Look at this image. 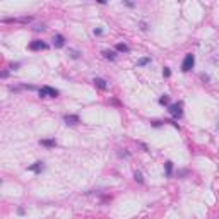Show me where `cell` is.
<instances>
[{"label": "cell", "mask_w": 219, "mask_h": 219, "mask_svg": "<svg viewBox=\"0 0 219 219\" xmlns=\"http://www.w3.org/2000/svg\"><path fill=\"white\" fill-rule=\"evenodd\" d=\"M7 75H9V70H3V72H2V79H5Z\"/></svg>", "instance_id": "obj_24"}, {"label": "cell", "mask_w": 219, "mask_h": 219, "mask_svg": "<svg viewBox=\"0 0 219 219\" xmlns=\"http://www.w3.org/2000/svg\"><path fill=\"white\" fill-rule=\"evenodd\" d=\"M31 52H38V50H48V45L45 43V41H41V39H34V41H31L29 43V46H28Z\"/></svg>", "instance_id": "obj_4"}, {"label": "cell", "mask_w": 219, "mask_h": 219, "mask_svg": "<svg viewBox=\"0 0 219 219\" xmlns=\"http://www.w3.org/2000/svg\"><path fill=\"white\" fill-rule=\"evenodd\" d=\"M69 53H70V56H72V58H79V52H77V50H69Z\"/></svg>", "instance_id": "obj_17"}, {"label": "cell", "mask_w": 219, "mask_h": 219, "mask_svg": "<svg viewBox=\"0 0 219 219\" xmlns=\"http://www.w3.org/2000/svg\"><path fill=\"white\" fill-rule=\"evenodd\" d=\"M19 67H21V63H19V62H17V63H12V65H10V69H12V70H17Z\"/></svg>", "instance_id": "obj_19"}, {"label": "cell", "mask_w": 219, "mask_h": 219, "mask_svg": "<svg viewBox=\"0 0 219 219\" xmlns=\"http://www.w3.org/2000/svg\"><path fill=\"white\" fill-rule=\"evenodd\" d=\"M24 212H26V211H24V207H17V214H19V216H24Z\"/></svg>", "instance_id": "obj_20"}, {"label": "cell", "mask_w": 219, "mask_h": 219, "mask_svg": "<svg viewBox=\"0 0 219 219\" xmlns=\"http://www.w3.org/2000/svg\"><path fill=\"white\" fill-rule=\"evenodd\" d=\"M33 17L31 16H24V17H12V19H3V22H16V24H28L31 22Z\"/></svg>", "instance_id": "obj_5"}, {"label": "cell", "mask_w": 219, "mask_h": 219, "mask_svg": "<svg viewBox=\"0 0 219 219\" xmlns=\"http://www.w3.org/2000/svg\"><path fill=\"white\" fill-rule=\"evenodd\" d=\"M53 45H55V48H63L65 46V38L62 36V34H56L53 38Z\"/></svg>", "instance_id": "obj_8"}, {"label": "cell", "mask_w": 219, "mask_h": 219, "mask_svg": "<svg viewBox=\"0 0 219 219\" xmlns=\"http://www.w3.org/2000/svg\"><path fill=\"white\" fill-rule=\"evenodd\" d=\"M152 127H161V122H152Z\"/></svg>", "instance_id": "obj_25"}, {"label": "cell", "mask_w": 219, "mask_h": 219, "mask_svg": "<svg viewBox=\"0 0 219 219\" xmlns=\"http://www.w3.org/2000/svg\"><path fill=\"white\" fill-rule=\"evenodd\" d=\"M182 106H183L182 103H173V105H169V106H168L169 115H171L173 118H182V115H183Z\"/></svg>", "instance_id": "obj_2"}, {"label": "cell", "mask_w": 219, "mask_h": 219, "mask_svg": "<svg viewBox=\"0 0 219 219\" xmlns=\"http://www.w3.org/2000/svg\"><path fill=\"white\" fill-rule=\"evenodd\" d=\"M101 55H103L105 58H108V60H115V56H116V53H115V52H111V50H103Z\"/></svg>", "instance_id": "obj_13"}, {"label": "cell", "mask_w": 219, "mask_h": 219, "mask_svg": "<svg viewBox=\"0 0 219 219\" xmlns=\"http://www.w3.org/2000/svg\"><path fill=\"white\" fill-rule=\"evenodd\" d=\"M147 63H151V56H144V58H140V60H137V67H144Z\"/></svg>", "instance_id": "obj_14"}, {"label": "cell", "mask_w": 219, "mask_h": 219, "mask_svg": "<svg viewBox=\"0 0 219 219\" xmlns=\"http://www.w3.org/2000/svg\"><path fill=\"white\" fill-rule=\"evenodd\" d=\"M39 96L41 98H56L58 96V91L55 87H50V86H43L39 89Z\"/></svg>", "instance_id": "obj_3"}, {"label": "cell", "mask_w": 219, "mask_h": 219, "mask_svg": "<svg viewBox=\"0 0 219 219\" xmlns=\"http://www.w3.org/2000/svg\"><path fill=\"white\" fill-rule=\"evenodd\" d=\"M45 29H46V28H45L43 24H41V26H36V28H34V31H45Z\"/></svg>", "instance_id": "obj_21"}, {"label": "cell", "mask_w": 219, "mask_h": 219, "mask_svg": "<svg viewBox=\"0 0 219 219\" xmlns=\"http://www.w3.org/2000/svg\"><path fill=\"white\" fill-rule=\"evenodd\" d=\"M159 105H169V96H166V94L161 96L159 98Z\"/></svg>", "instance_id": "obj_16"}, {"label": "cell", "mask_w": 219, "mask_h": 219, "mask_svg": "<svg viewBox=\"0 0 219 219\" xmlns=\"http://www.w3.org/2000/svg\"><path fill=\"white\" fill-rule=\"evenodd\" d=\"M134 178H135V182H139V183H144V176H142V173L137 169L135 173H134Z\"/></svg>", "instance_id": "obj_15"}, {"label": "cell", "mask_w": 219, "mask_h": 219, "mask_svg": "<svg viewBox=\"0 0 219 219\" xmlns=\"http://www.w3.org/2000/svg\"><path fill=\"white\" fill-rule=\"evenodd\" d=\"M28 169H29V171H34L36 175H39V173L43 171V163H41V161H36V163H34V164H31V166H28Z\"/></svg>", "instance_id": "obj_9"}, {"label": "cell", "mask_w": 219, "mask_h": 219, "mask_svg": "<svg viewBox=\"0 0 219 219\" xmlns=\"http://www.w3.org/2000/svg\"><path fill=\"white\" fill-rule=\"evenodd\" d=\"M163 75H164V77H169V75H171V70H169L168 67H164V69H163Z\"/></svg>", "instance_id": "obj_18"}, {"label": "cell", "mask_w": 219, "mask_h": 219, "mask_svg": "<svg viewBox=\"0 0 219 219\" xmlns=\"http://www.w3.org/2000/svg\"><path fill=\"white\" fill-rule=\"evenodd\" d=\"M140 29H142V31H146V29H147V24H146V22H144V21L140 22Z\"/></svg>", "instance_id": "obj_23"}, {"label": "cell", "mask_w": 219, "mask_h": 219, "mask_svg": "<svg viewBox=\"0 0 219 219\" xmlns=\"http://www.w3.org/2000/svg\"><path fill=\"white\" fill-rule=\"evenodd\" d=\"M115 50H116V52H122V53H128V52H130V48H128L125 43H118V45L115 46Z\"/></svg>", "instance_id": "obj_11"}, {"label": "cell", "mask_w": 219, "mask_h": 219, "mask_svg": "<svg viewBox=\"0 0 219 219\" xmlns=\"http://www.w3.org/2000/svg\"><path fill=\"white\" fill-rule=\"evenodd\" d=\"M39 144L45 147H55L56 146V142H55V139H41L39 140Z\"/></svg>", "instance_id": "obj_10"}, {"label": "cell", "mask_w": 219, "mask_h": 219, "mask_svg": "<svg viewBox=\"0 0 219 219\" xmlns=\"http://www.w3.org/2000/svg\"><path fill=\"white\" fill-rule=\"evenodd\" d=\"M164 169H166V176L169 178V176L173 175V163H171V161H166V163H164Z\"/></svg>", "instance_id": "obj_12"}, {"label": "cell", "mask_w": 219, "mask_h": 219, "mask_svg": "<svg viewBox=\"0 0 219 219\" xmlns=\"http://www.w3.org/2000/svg\"><path fill=\"white\" fill-rule=\"evenodd\" d=\"M92 84H94L98 89H101V91H106V89H108V82H106L105 79H101V77H94V79H92Z\"/></svg>", "instance_id": "obj_6"}, {"label": "cell", "mask_w": 219, "mask_h": 219, "mask_svg": "<svg viewBox=\"0 0 219 219\" xmlns=\"http://www.w3.org/2000/svg\"><path fill=\"white\" fill-rule=\"evenodd\" d=\"M63 120H65V123H67V125H77V123H81L79 115H65V116H63Z\"/></svg>", "instance_id": "obj_7"}, {"label": "cell", "mask_w": 219, "mask_h": 219, "mask_svg": "<svg viewBox=\"0 0 219 219\" xmlns=\"http://www.w3.org/2000/svg\"><path fill=\"white\" fill-rule=\"evenodd\" d=\"M94 34H96V36H101V34H103V29H94Z\"/></svg>", "instance_id": "obj_22"}, {"label": "cell", "mask_w": 219, "mask_h": 219, "mask_svg": "<svg viewBox=\"0 0 219 219\" xmlns=\"http://www.w3.org/2000/svg\"><path fill=\"white\" fill-rule=\"evenodd\" d=\"M194 65H195V56L192 53H187L182 62V72H190L194 69Z\"/></svg>", "instance_id": "obj_1"}]
</instances>
